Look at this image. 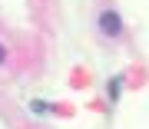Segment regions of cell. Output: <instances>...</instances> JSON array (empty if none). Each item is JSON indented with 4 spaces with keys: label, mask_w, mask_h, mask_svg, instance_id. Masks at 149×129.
<instances>
[{
    "label": "cell",
    "mask_w": 149,
    "mask_h": 129,
    "mask_svg": "<svg viewBox=\"0 0 149 129\" xmlns=\"http://www.w3.org/2000/svg\"><path fill=\"white\" fill-rule=\"evenodd\" d=\"M3 60H7V50H3V43H0V63H3Z\"/></svg>",
    "instance_id": "cell-3"
},
{
    "label": "cell",
    "mask_w": 149,
    "mask_h": 129,
    "mask_svg": "<svg viewBox=\"0 0 149 129\" xmlns=\"http://www.w3.org/2000/svg\"><path fill=\"white\" fill-rule=\"evenodd\" d=\"M96 23H100V30L106 33V37H119V33H123V17L116 10H103Z\"/></svg>",
    "instance_id": "cell-1"
},
{
    "label": "cell",
    "mask_w": 149,
    "mask_h": 129,
    "mask_svg": "<svg viewBox=\"0 0 149 129\" xmlns=\"http://www.w3.org/2000/svg\"><path fill=\"white\" fill-rule=\"evenodd\" d=\"M119 86H123V76H113V80H109V99L113 103L119 99Z\"/></svg>",
    "instance_id": "cell-2"
}]
</instances>
